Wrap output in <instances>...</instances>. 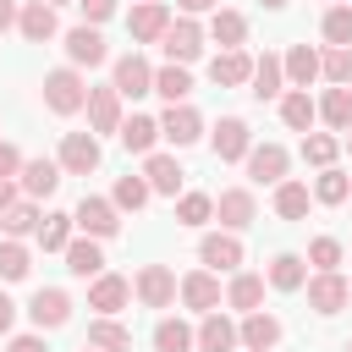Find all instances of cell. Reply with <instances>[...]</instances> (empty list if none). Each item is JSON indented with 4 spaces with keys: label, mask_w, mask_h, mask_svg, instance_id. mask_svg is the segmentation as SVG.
Listing matches in <instances>:
<instances>
[{
    "label": "cell",
    "mask_w": 352,
    "mask_h": 352,
    "mask_svg": "<svg viewBox=\"0 0 352 352\" xmlns=\"http://www.w3.org/2000/svg\"><path fill=\"white\" fill-rule=\"evenodd\" d=\"M77 226H82L88 236H116V231H121L110 198H82V204H77Z\"/></svg>",
    "instance_id": "5bb4252c"
},
{
    "label": "cell",
    "mask_w": 352,
    "mask_h": 352,
    "mask_svg": "<svg viewBox=\"0 0 352 352\" xmlns=\"http://www.w3.org/2000/svg\"><path fill=\"white\" fill-rule=\"evenodd\" d=\"M270 286L297 292V286H302V258H297V253H275V264H270Z\"/></svg>",
    "instance_id": "74e56055"
},
{
    "label": "cell",
    "mask_w": 352,
    "mask_h": 352,
    "mask_svg": "<svg viewBox=\"0 0 352 352\" xmlns=\"http://www.w3.org/2000/svg\"><path fill=\"white\" fill-rule=\"evenodd\" d=\"M346 192H352V182H346V176H341L336 165H324V176L314 182V198H319V204H341Z\"/></svg>",
    "instance_id": "f6af8a7d"
},
{
    "label": "cell",
    "mask_w": 352,
    "mask_h": 352,
    "mask_svg": "<svg viewBox=\"0 0 352 352\" xmlns=\"http://www.w3.org/2000/svg\"><path fill=\"white\" fill-rule=\"evenodd\" d=\"M319 116H324V121H330L336 132H346V126H352V88H341V82H336V88L324 94V104H319Z\"/></svg>",
    "instance_id": "836d02e7"
},
{
    "label": "cell",
    "mask_w": 352,
    "mask_h": 352,
    "mask_svg": "<svg viewBox=\"0 0 352 352\" xmlns=\"http://www.w3.org/2000/svg\"><path fill=\"white\" fill-rule=\"evenodd\" d=\"M324 38L330 44H352V11L346 6H330L324 11Z\"/></svg>",
    "instance_id": "bcb514c9"
},
{
    "label": "cell",
    "mask_w": 352,
    "mask_h": 352,
    "mask_svg": "<svg viewBox=\"0 0 352 352\" xmlns=\"http://www.w3.org/2000/svg\"><path fill=\"white\" fill-rule=\"evenodd\" d=\"M77 11H82L88 22H104V16L116 11V0H77Z\"/></svg>",
    "instance_id": "681fc988"
},
{
    "label": "cell",
    "mask_w": 352,
    "mask_h": 352,
    "mask_svg": "<svg viewBox=\"0 0 352 352\" xmlns=\"http://www.w3.org/2000/svg\"><path fill=\"white\" fill-rule=\"evenodd\" d=\"M126 297H132V286L121 275H94V286H88V308H99V314L126 308Z\"/></svg>",
    "instance_id": "ffe728a7"
},
{
    "label": "cell",
    "mask_w": 352,
    "mask_h": 352,
    "mask_svg": "<svg viewBox=\"0 0 352 352\" xmlns=\"http://www.w3.org/2000/svg\"><path fill=\"white\" fill-rule=\"evenodd\" d=\"M182 302L198 308V314H214V308H220V280H214L209 270H192V275L182 280Z\"/></svg>",
    "instance_id": "ac0fdd59"
},
{
    "label": "cell",
    "mask_w": 352,
    "mask_h": 352,
    "mask_svg": "<svg viewBox=\"0 0 352 352\" xmlns=\"http://www.w3.org/2000/svg\"><path fill=\"white\" fill-rule=\"evenodd\" d=\"M214 214H220V226H226V231L253 226V192H248V187H226V192L214 198Z\"/></svg>",
    "instance_id": "4fadbf2b"
},
{
    "label": "cell",
    "mask_w": 352,
    "mask_h": 352,
    "mask_svg": "<svg viewBox=\"0 0 352 352\" xmlns=\"http://www.w3.org/2000/svg\"><path fill=\"white\" fill-rule=\"evenodd\" d=\"M22 187H28V198H50L60 187V160H28L22 165Z\"/></svg>",
    "instance_id": "7402d4cb"
},
{
    "label": "cell",
    "mask_w": 352,
    "mask_h": 352,
    "mask_svg": "<svg viewBox=\"0 0 352 352\" xmlns=\"http://www.w3.org/2000/svg\"><path fill=\"white\" fill-rule=\"evenodd\" d=\"M72 226H77V214H44V220H38V242H44V253H66Z\"/></svg>",
    "instance_id": "f546056e"
},
{
    "label": "cell",
    "mask_w": 352,
    "mask_h": 352,
    "mask_svg": "<svg viewBox=\"0 0 352 352\" xmlns=\"http://www.w3.org/2000/svg\"><path fill=\"white\" fill-rule=\"evenodd\" d=\"M198 258H204L209 270H236V264H242V242H236L231 231H214V236L198 242Z\"/></svg>",
    "instance_id": "e0dca14e"
},
{
    "label": "cell",
    "mask_w": 352,
    "mask_h": 352,
    "mask_svg": "<svg viewBox=\"0 0 352 352\" xmlns=\"http://www.w3.org/2000/svg\"><path fill=\"white\" fill-rule=\"evenodd\" d=\"M88 346H99V352H126V346H132V330L116 324L110 314H99V319L88 324Z\"/></svg>",
    "instance_id": "484cf974"
},
{
    "label": "cell",
    "mask_w": 352,
    "mask_h": 352,
    "mask_svg": "<svg viewBox=\"0 0 352 352\" xmlns=\"http://www.w3.org/2000/svg\"><path fill=\"white\" fill-rule=\"evenodd\" d=\"M226 302H231V308H242V314H253V308L264 302V280H258V275H236V280H231V292H226Z\"/></svg>",
    "instance_id": "8d00e7d4"
},
{
    "label": "cell",
    "mask_w": 352,
    "mask_h": 352,
    "mask_svg": "<svg viewBox=\"0 0 352 352\" xmlns=\"http://www.w3.org/2000/svg\"><path fill=\"white\" fill-rule=\"evenodd\" d=\"M236 336H242V346H248V352H270V346L280 341V319H275V314H264V308H253V314L242 319V330H236Z\"/></svg>",
    "instance_id": "9a60e30c"
},
{
    "label": "cell",
    "mask_w": 352,
    "mask_h": 352,
    "mask_svg": "<svg viewBox=\"0 0 352 352\" xmlns=\"http://www.w3.org/2000/svg\"><path fill=\"white\" fill-rule=\"evenodd\" d=\"M116 94H126V99H143V94H154V72H148V60H143L138 50L116 60Z\"/></svg>",
    "instance_id": "52a82bcc"
},
{
    "label": "cell",
    "mask_w": 352,
    "mask_h": 352,
    "mask_svg": "<svg viewBox=\"0 0 352 352\" xmlns=\"http://www.w3.org/2000/svg\"><path fill=\"white\" fill-rule=\"evenodd\" d=\"M160 44H165V55H170L176 66H187V60H198V55H204V28H198L192 16H176V22L165 28V38H160Z\"/></svg>",
    "instance_id": "7a4b0ae2"
},
{
    "label": "cell",
    "mask_w": 352,
    "mask_h": 352,
    "mask_svg": "<svg viewBox=\"0 0 352 352\" xmlns=\"http://www.w3.org/2000/svg\"><path fill=\"white\" fill-rule=\"evenodd\" d=\"M16 28H22V38H33V44L55 38V6H50V0H33V6H22Z\"/></svg>",
    "instance_id": "44dd1931"
},
{
    "label": "cell",
    "mask_w": 352,
    "mask_h": 352,
    "mask_svg": "<svg viewBox=\"0 0 352 352\" xmlns=\"http://www.w3.org/2000/svg\"><path fill=\"white\" fill-rule=\"evenodd\" d=\"M346 148H352V126H346Z\"/></svg>",
    "instance_id": "6f0895ef"
},
{
    "label": "cell",
    "mask_w": 352,
    "mask_h": 352,
    "mask_svg": "<svg viewBox=\"0 0 352 352\" xmlns=\"http://www.w3.org/2000/svg\"><path fill=\"white\" fill-rule=\"evenodd\" d=\"M11 352H44V341H38V336H16V341H11Z\"/></svg>",
    "instance_id": "816d5d0a"
},
{
    "label": "cell",
    "mask_w": 352,
    "mask_h": 352,
    "mask_svg": "<svg viewBox=\"0 0 352 352\" xmlns=\"http://www.w3.org/2000/svg\"><path fill=\"white\" fill-rule=\"evenodd\" d=\"M138 297H143V308H170L176 302V275L165 264H143L138 270Z\"/></svg>",
    "instance_id": "5b68a950"
},
{
    "label": "cell",
    "mask_w": 352,
    "mask_h": 352,
    "mask_svg": "<svg viewBox=\"0 0 352 352\" xmlns=\"http://www.w3.org/2000/svg\"><path fill=\"white\" fill-rule=\"evenodd\" d=\"M11 22H16V6H11V0H0V33H6Z\"/></svg>",
    "instance_id": "f5cc1de1"
},
{
    "label": "cell",
    "mask_w": 352,
    "mask_h": 352,
    "mask_svg": "<svg viewBox=\"0 0 352 352\" xmlns=\"http://www.w3.org/2000/svg\"><path fill=\"white\" fill-rule=\"evenodd\" d=\"M66 270L72 275H104V253H99V242L94 236H82V242H66Z\"/></svg>",
    "instance_id": "d4e9b609"
},
{
    "label": "cell",
    "mask_w": 352,
    "mask_h": 352,
    "mask_svg": "<svg viewBox=\"0 0 352 352\" xmlns=\"http://www.w3.org/2000/svg\"><path fill=\"white\" fill-rule=\"evenodd\" d=\"M60 170H66V176L99 170V138H94V132H66V138H60Z\"/></svg>",
    "instance_id": "3957f363"
},
{
    "label": "cell",
    "mask_w": 352,
    "mask_h": 352,
    "mask_svg": "<svg viewBox=\"0 0 352 352\" xmlns=\"http://www.w3.org/2000/svg\"><path fill=\"white\" fill-rule=\"evenodd\" d=\"M280 82H286V60L258 55V60H253V94H258V99H275V94H280Z\"/></svg>",
    "instance_id": "83f0119b"
},
{
    "label": "cell",
    "mask_w": 352,
    "mask_h": 352,
    "mask_svg": "<svg viewBox=\"0 0 352 352\" xmlns=\"http://www.w3.org/2000/svg\"><path fill=\"white\" fill-rule=\"evenodd\" d=\"M264 6H286V0H264Z\"/></svg>",
    "instance_id": "9f6ffc18"
},
{
    "label": "cell",
    "mask_w": 352,
    "mask_h": 352,
    "mask_svg": "<svg viewBox=\"0 0 352 352\" xmlns=\"http://www.w3.org/2000/svg\"><path fill=\"white\" fill-rule=\"evenodd\" d=\"M308 258H314L319 270H336V264H341V242H336V236H314V242H308Z\"/></svg>",
    "instance_id": "7dc6e473"
},
{
    "label": "cell",
    "mask_w": 352,
    "mask_h": 352,
    "mask_svg": "<svg viewBox=\"0 0 352 352\" xmlns=\"http://www.w3.org/2000/svg\"><path fill=\"white\" fill-rule=\"evenodd\" d=\"M148 192H154V187H148L143 176H121V182H116V198H110V204H116V209H143V204H148Z\"/></svg>",
    "instance_id": "60d3db41"
},
{
    "label": "cell",
    "mask_w": 352,
    "mask_h": 352,
    "mask_svg": "<svg viewBox=\"0 0 352 352\" xmlns=\"http://www.w3.org/2000/svg\"><path fill=\"white\" fill-rule=\"evenodd\" d=\"M154 138H160V121H148V116L121 121V143H126L132 154H148V148H154Z\"/></svg>",
    "instance_id": "1f68e13d"
},
{
    "label": "cell",
    "mask_w": 352,
    "mask_h": 352,
    "mask_svg": "<svg viewBox=\"0 0 352 352\" xmlns=\"http://www.w3.org/2000/svg\"><path fill=\"white\" fill-rule=\"evenodd\" d=\"M66 55H72V66H99L110 50H104L99 28H88V22H82V28H72V33H66Z\"/></svg>",
    "instance_id": "2e32d148"
},
{
    "label": "cell",
    "mask_w": 352,
    "mask_h": 352,
    "mask_svg": "<svg viewBox=\"0 0 352 352\" xmlns=\"http://www.w3.org/2000/svg\"><path fill=\"white\" fill-rule=\"evenodd\" d=\"M28 319H33L38 330H60V324L72 319V297H66L60 286H38L33 302H28Z\"/></svg>",
    "instance_id": "277c9868"
},
{
    "label": "cell",
    "mask_w": 352,
    "mask_h": 352,
    "mask_svg": "<svg viewBox=\"0 0 352 352\" xmlns=\"http://www.w3.org/2000/svg\"><path fill=\"white\" fill-rule=\"evenodd\" d=\"M182 176H187V170H182V165H176L170 154H148V165H143V182H148L154 192H170V198H176Z\"/></svg>",
    "instance_id": "cb8c5ba5"
},
{
    "label": "cell",
    "mask_w": 352,
    "mask_h": 352,
    "mask_svg": "<svg viewBox=\"0 0 352 352\" xmlns=\"http://www.w3.org/2000/svg\"><path fill=\"white\" fill-rule=\"evenodd\" d=\"M28 270H33L28 248H22V242H0V280H22Z\"/></svg>",
    "instance_id": "ee69618b"
},
{
    "label": "cell",
    "mask_w": 352,
    "mask_h": 352,
    "mask_svg": "<svg viewBox=\"0 0 352 352\" xmlns=\"http://www.w3.org/2000/svg\"><path fill=\"white\" fill-rule=\"evenodd\" d=\"M346 297H352V286H346L336 270H319V275L308 280V308H314V314H341Z\"/></svg>",
    "instance_id": "8992f818"
},
{
    "label": "cell",
    "mask_w": 352,
    "mask_h": 352,
    "mask_svg": "<svg viewBox=\"0 0 352 352\" xmlns=\"http://www.w3.org/2000/svg\"><path fill=\"white\" fill-rule=\"evenodd\" d=\"M248 176H253V182H280V176H286V148H280V143L248 148Z\"/></svg>",
    "instance_id": "d6986e66"
},
{
    "label": "cell",
    "mask_w": 352,
    "mask_h": 352,
    "mask_svg": "<svg viewBox=\"0 0 352 352\" xmlns=\"http://www.w3.org/2000/svg\"><path fill=\"white\" fill-rule=\"evenodd\" d=\"M11 176H22V154L11 143H0V182H11Z\"/></svg>",
    "instance_id": "c3c4849f"
},
{
    "label": "cell",
    "mask_w": 352,
    "mask_h": 352,
    "mask_svg": "<svg viewBox=\"0 0 352 352\" xmlns=\"http://www.w3.org/2000/svg\"><path fill=\"white\" fill-rule=\"evenodd\" d=\"M50 6H60V0H50Z\"/></svg>",
    "instance_id": "91938a15"
},
{
    "label": "cell",
    "mask_w": 352,
    "mask_h": 352,
    "mask_svg": "<svg viewBox=\"0 0 352 352\" xmlns=\"http://www.w3.org/2000/svg\"><path fill=\"white\" fill-rule=\"evenodd\" d=\"M160 138H170L176 148H187V143H198V138H204V116H198L192 104H170V110H165V121H160Z\"/></svg>",
    "instance_id": "ba28073f"
},
{
    "label": "cell",
    "mask_w": 352,
    "mask_h": 352,
    "mask_svg": "<svg viewBox=\"0 0 352 352\" xmlns=\"http://www.w3.org/2000/svg\"><path fill=\"white\" fill-rule=\"evenodd\" d=\"M209 214H214V198L209 192H182V204H176V220L182 226H204Z\"/></svg>",
    "instance_id": "b9f144b4"
},
{
    "label": "cell",
    "mask_w": 352,
    "mask_h": 352,
    "mask_svg": "<svg viewBox=\"0 0 352 352\" xmlns=\"http://www.w3.org/2000/svg\"><path fill=\"white\" fill-rule=\"evenodd\" d=\"M154 346H160V352H187V346H192V330H187L182 319H160V324H154Z\"/></svg>",
    "instance_id": "f35d334b"
},
{
    "label": "cell",
    "mask_w": 352,
    "mask_h": 352,
    "mask_svg": "<svg viewBox=\"0 0 352 352\" xmlns=\"http://www.w3.org/2000/svg\"><path fill=\"white\" fill-rule=\"evenodd\" d=\"M88 121H94V132H121V94H116V82L110 88H88Z\"/></svg>",
    "instance_id": "8fae6325"
},
{
    "label": "cell",
    "mask_w": 352,
    "mask_h": 352,
    "mask_svg": "<svg viewBox=\"0 0 352 352\" xmlns=\"http://www.w3.org/2000/svg\"><path fill=\"white\" fill-rule=\"evenodd\" d=\"M126 28H132V38H138V44H160V38H165V28H170V11H165L160 0H143V6L126 16Z\"/></svg>",
    "instance_id": "9c48e42d"
},
{
    "label": "cell",
    "mask_w": 352,
    "mask_h": 352,
    "mask_svg": "<svg viewBox=\"0 0 352 352\" xmlns=\"http://www.w3.org/2000/svg\"><path fill=\"white\" fill-rule=\"evenodd\" d=\"M286 77H292V88H308V82L319 77V55H314L308 44H297V50L286 55Z\"/></svg>",
    "instance_id": "d590c367"
},
{
    "label": "cell",
    "mask_w": 352,
    "mask_h": 352,
    "mask_svg": "<svg viewBox=\"0 0 352 352\" xmlns=\"http://www.w3.org/2000/svg\"><path fill=\"white\" fill-rule=\"evenodd\" d=\"M154 94H165L170 104H182V99L192 94V77H187V72L170 60V66H160V72H154Z\"/></svg>",
    "instance_id": "4dcf8cb0"
},
{
    "label": "cell",
    "mask_w": 352,
    "mask_h": 352,
    "mask_svg": "<svg viewBox=\"0 0 352 352\" xmlns=\"http://www.w3.org/2000/svg\"><path fill=\"white\" fill-rule=\"evenodd\" d=\"M209 33H214V44H226V50H242V38H248V16H242V11H214Z\"/></svg>",
    "instance_id": "f1b7e54d"
},
{
    "label": "cell",
    "mask_w": 352,
    "mask_h": 352,
    "mask_svg": "<svg viewBox=\"0 0 352 352\" xmlns=\"http://www.w3.org/2000/svg\"><path fill=\"white\" fill-rule=\"evenodd\" d=\"M275 214L280 220H302L308 214V187L302 182H280L275 187Z\"/></svg>",
    "instance_id": "d6a6232c"
},
{
    "label": "cell",
    "mask_w": 352,
    "mask_h": 352,
    "mask_svg": "<svg viewBox=\"0 0 352 352\" xmlns=\"http://www.w3.org/2000/svg\"><path fill=\"white\" fill-rule=\"evenodd\" d=\"M11 204H16V192H11V182H0V214H6Z\"/></svg>",
    "instance_id": "11a10c76"
},
{
    "label": "cell",
    "mask_w": 352,
    "mask_h": 352,
    "mask_svg": "<svg viewBox=\"0 0 352 352\" xmlns=\"http://www.w3.org/2000/svg\"><path fill=\"white\" fill-rule=\"evenodd\" d=\"M0 231H6V236H28V231H38V209H33V204H11V209L0 214Z\"/></svg>",
    "instance_id": "7bdbcfd3"
},
{
    "label": "cell",
    "mask_w": 352,
    "mask_h": 352,
    "mask_svg": "<svg viewBox=\"0 0 352 352\" xmlns=\"http://www.w3.org/2000/svg\"><path fill=\"white\" fill-rule=\"evenodd\" d=\"M319 72H324L330 82H341V88H352V44H330V50L319 55Z\"/></svg>",
    "instance_id": "e575fe53"
},
{
    "label": "cell",
    "mask_w": 352,
    "mask_h": 352,
    "mask_svg": "<svg viewBox=\"0 0 352 352\" xmlns=\"http://www.w3.org/2000/svg\"><path fill=\"white\" fill-rule=\"evenodd\" d=\"M314 116H319V104L308 99V88H292V94L280 99V121H286L292 132H308V126H314Z\"/></svg>",
    "instance_id": "4316f807"
},
{
    "label": "cell",
    "mask_w": 352,
    "mask_h": 352,
    "mask_svg": "<svg viewBox=\"0 0 352 352\" xmlns=\"http://www.w3.org/2000/svg\"><path fill=\"white\" fill-rule=\"evenodd\" d=\"M242 336H236V324L226 319V314H204V324H198V346L204 352H231Z\"/></svg>",
    "instance_id": "603a6c76"
},
{
    "label": "cell",
    "mask_w": 352,
    "mask_h": 352,
    "mask_svg": "<svg viewBox=\"0 0 352 352\" xmlns=\"http://www.w3.org/2000/svg\"><path fill=\"white\" fill-rule=\"evenodd\" d=\"M44 104H50L55 116H72V110H82V104H88V82H82L72 66H60V72H50V77H44Z\"/></svg>",
    "instance_id": "6da1fadb"
},
{
    "label": "cell",
    "mask_w": 352,
    "mask_h": 352,
    "mask_svg": "<svg viewBox=\"0 0 352 352\" xmlns=\"http://www.w3.org/2000/svg\"><path fill=\"white\" fill-rule=\"evenodd\" d=\"M248 148H253L248 121H242V116H226V121L214 126V154H220V160H248Z\"/></svg>",
    "instance_id": "7c38bea8"
},
{
    "label": "cell",
    "mask_w": 352,
    "mask_h": 352,
    "mask_svg": "<svg viewBox=\"0 0 352 352\" xmlns=\"http://www.w3.org/2000/svg\"><path fill=\"white\" fill-rule=\"evenodd\" d=\"M336 148H341V143H336L330 132H314V138L302 132V160H308V165H319V170H324V165H336Z\"/></svg>",
    "instance_id": "ab89813d"
},
{
    "label": "cell",
    "mask_w": 352,
    "mask_h": 352,
    "mask_svg": "<svg viewBox=\"0 0 352 352\" xmlns=\"http://www.w3.org/2000/svg\"><path fill=\"white\" fill-rule=\"evenodd\" d=\"M82 352H99V346H88V341H82Z\"/></svg>",
    "instance_id": "680465c9"
},
{
    "label": "cell",
    "mask_w": 352,
    "mask_h": 352,
    "mask_svg": "<svg viewBox=\"0 0 352 352\" xmlns=\"http://www.w3.org/2000/svg\"><path fill=\"white\" fill-rule=\"evenodd\" d=\"M346 352H352V346H346Z\"/></svg>",
    "instance_id": "94428289"
},
{
    "label": "cell",
    "mask_w": 352,
    "mask_h": 352,
    "mask_svg": "<svg viewBox=\"0 0 352 352\" xmlns=\"http://www.w3.org/2000/svg\"><path fill=\"white\" fill-rule=\"evenodd\" d=\"M176 6H182V16H192V11H209L214 0H176Z\"/></svg>",
    "instance_id": "db71d44e"
},
{
    "label": "cell",
    "mask_w": 352,
    "mask_h": 352,
    "mask_svg": "<svg viewBox=\"0 0 352 352\" xmlns=\"http://www.w3.org/2000/svg\"><path fill=\"white\" fill-rule=\"evenodd\" d=\"M11 324H16V302H11V297H0V336H6Z\"/></svg>",
    "instance_id": "f907efd6"
},
{
    "label": "cell",
    "mask_w": 352,
    "mask_h": 352,
    "mask_svg": "<svg viewBox=\"0 0 352 352\" xmlns=\"http://www.w3.org/2000/svg\"><path fill=\"white\" fill-rule=\"evenodd\" d=\"M209 77H214L220 88H242V82H253V60H248V50H220V55L209 60Z\"/></svg>",
    "instance_id": "30bf717a"
}]
</instances>
